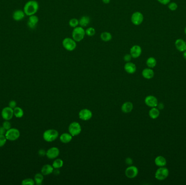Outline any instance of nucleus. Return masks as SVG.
<instances>
[{"label": "nucleus", "mask_w": 186, "mask_h": 185, "mask_svg": "<svg viewBox=\"0 0 186 185\" xmlns=\"http://www.w3.org/2000/svg\"><path fill=\"white\" fill-rule=\"evenodd\" d=\"M39 6L37 1L30 0L27 2L24 7V12L26 15L31 16L35 15L39 10Z\"/></svg>", "instance_id": "1"}, {"label": "nucleus", "mask_w": 186, "mask_h": 185, "mask_svg": "<svg viewBox=\"0 0 186 185\" xmlns=\"http://www.w3.org/2000/svg\"><path fill=\"white\" fill-rule=\"evenodd\" d=\"M85 31L84 28L77 26L74 28L72 32V38L76 42H80L84 38Z\"/></svg>", "instance_id": "2"}, {"label": "nucleus", "mask_w": 186, "mask_h": 185, "mask_svg": "<svg viewBox=\"0 0 186 185\" xmlns=\"http://www.w3.org/2000/svg\"><path fill=\"white\" fill-rule=\"evenodd\" d=\"M58 131L55 129H48L43 133V139L47 142H52L58 137Z\"/></svg>", "instance_id": "3"}, {"label": "nucleus", "mask_w": 186, "mask_h": 185, "mask_svg": "<svg viewBox=\"0 0 186 185\" xmlns=\"http://www.w3.org/2000/svg\"><path fill=\"white\" fill-rule=\"evenodd\" d=\"M77 42L73 38H65L63 40L62 45L64 49L67 51L71 52L74 51L77 47Z\"/></svg>", "instance_id": "4"}, {"label": "nucleus", "mask_w": 186, "mask_h": 185, "mask_svg": "<svg viewBox=\"0 0 186 185\" xmlns=\"http://www.w3.org/2000/svg\"><path fill=\"white\" fill-rule=\"evenodd\" d=\"M169 174V170L167 168L165 167H159L155 173V178L159 180L162 181L167 179Z\"/></svg>", "instance_id": "5"}, {"label": "nucleus", "mask_w": 186, "mask_h": 185, "mask_svg": "<svg viewBox=\"0 0 186 185\" xmlns=\"http://www.w3.org/2000/svg\"><path fill=\"white\" fill-rule=\"evenodd\" d=\"M68 130L69 133L73 136H76L80 134L82 131V128L81 125H79V123L77 122H73L71 123H70Z\"/></svg>", "instance_id": "6"}, {"label": "nucleus", "mask_w": 186, "mask_h": 185, "mask_svg": "<svg viewBox=\"0 0 186 185\" xmlns=\"http://www.w3.org/2000/svg\"><path fill=\"white\" fill-rule=\"evenodd\" d=\"M20 135V131L16 128H10L9 130H7L5 133L7 139L9 141H16L18 139Z\"/></svg>", "instance_id": "7"}, {"label": "nucleus", "mask_w": 186, "mask_h": 185, "mask_svg": "<svg viewBox=\"0 0 186 185\" xmlns=\"http://www.w3.org/2000/svg\"><path fill=\"white\" fill-rule=\"evenodd\" d=\"M144 20V16L142 13L136 12L133 13L131 15V21L132 23L136 26H139L143 23Z\"/></svg>", "instance_id": "8"}, {"label": "nucleus", "mask_w": 186, "mask_h": 185, "mask_svg": "<svg viewBox=\"0 0 186 185\" xmlns=\"http://www.w3.org/2000/svg\"><path fill=\"white\" fill-rule=\"evenodd\" d=\"M138 169L134 166H130L125 170V175L128 178L133 179L138 174Z\"/></svg>", "instance_id": "9"}, {"label": "nucleus", "mask_w": 186, "mask_h": 185, "mask_svg": "<svg viewBox=\"0 0 186 185\" xmlns=\"http://www.w3.org/2000/svg\"><path fill=\"white\" fill-rule=\"evenodd\" d=\"M1 116L5 121H9L12 119L14 116V111L13 109L10 107H6L3 108Z\"/></svg>", "instance_id": "10"}, {"label": "nucleus", "mask_w": 186, "mask_h": 185, "mask_svg": "<svg viewBox=\"0 0 186 185\" xmlns=\"http://www.w3.org/2000/svg\"><path fill=\"white\" fill-rule=\"evenodd\" d=\"M79 119L84 121H87L92 119L93 116L92 112L88 109L81 110L79 112Z\"/></svg>", "instance_id": "11"}, {"label": "nucleus", "mask_w": 186, "mask_h": 185, "mask_svg": "<svg viewBox=\"0 0 186 185\" xmlns=\"http://www.w3.org/2000/svg\"><path fill=\"white\" fill-rule=\"evenodd\" d=\"M59 149L57 147H52L49 149L46 153L47 158L49 159H55L58 157L59 155Z\"/></svg>", "instance_id": "12"}, {"label": "nucleus", "mask_w": 186, "mask_h": 185, "mask_svg": "<svg viewBox=\"0 0 186 185\" xmlns=\"http://www.w3.org/2000/svg\"><path fill=\"white\" fill-rule=\"evenodd\" d=\"M144 101H145V103L147 106H149L150 108L157 107L159 104L157 98L151 95L147 96L145 98Z\"/></svg>", "instance_id": "13"}, {"label": "nucleus", "mask_w": 186, "mask_h": 185, "mask_svg": "<svg viewBox=\"0 0 186 185\" xmlns=\"http://www.w3.org/2000/svg\"><path fill=\"white\" fill-rule=\"evenodd\" d=\"M142 53V49L140 46L136 45L133 46L130 49V55L132 58L137 59L140 57Z\"/></svg>", "instance_id": "14"}, {"label": "nucleus", "mask_w": 186, "mask_h": 185, "mask_svg": "<svg viewBox=\"0 0 186 185\" xmlns=\"http://www.w3.org/2000/svg\"><path fill=\"white\" fill-rule=\"evenodd\" d=\"M38 22L39 18L37 15H33L30 16L27 21L28 27L31 29H34L37 27Z\"/></svg>", "instance_id": "15"}, {"label": "nucleus", "mask_w": 186, "mask_h": 185, "mask_svg": "<svg viewBox=\"0 0 186 185\" xmlns=\"http://www.w3.org/2000/svg\"><path fill=\"white\" fill-rule=\"evenodd\" d=\"M175 45L179 52H183L186 50V41L182 39L176 40L175 43Z\"/></svg>", "instance_id": "16"}, {"label": "nucleus", "mask_w": 186, "mask_h": 185, "mask_svg": "<svg viewBox=\"0 0 186 185\" xmlns=\"http://www.w3.org/2000/svg\"><path fill=\"white\" fill-rule=\"evenodd\" d=\"M25 15L26 14L24 10L18 9L15 10L13 13V18L16 21H20L24 18Z\"/></svg>", "instance_id": "17"}, {"label": "nucleus", "mask_w": 186, "mask_h": 185, "mask_svg": "<svg viewBox=\"0 0 186 185\" xmlns=\"http://www.w3.org/2000/svg\"><path fill=\"white\" fill-rule=\"evenodd\" d=\"M124 70L128 74H133L137 70V67L132 62H127L124 65Z\"/></svg>", "instance_id": "18"}, {"label": "nucleus", "mask_w": 186, "mask_h": 185, "mask_svg": "<svg viewBox=\"0 0 186 185\" xmlns=\"http://www.w3.org/2000/svg\"><path fill=\"white\" fill-rule=\"evenodd\" d=\"M142 76L144 78L147 79H152L154 77V71L151 68H146L142 71Z\"/></svg>", "instance_id": "19"}, {"label": "nucleus", "mask_w": 186, "mask_h": 185, "mask_svg": "<svg viewBox=\"0 0 186 185\" xmlns=\"http://www.w3.org/2000/svg\"><path fill=\"white\" fill-rule=\"evenodd\" d=\"M133 109V105L130 102H126L123 104L122 106V111L124 113H130Z\"/></svg>", "instance_id": "20"}, {"label": "nucleus", "mask_w": 186, "mask_h": 185, "mask_svg": "<svg viewBox=\"0 0 186 185\" xmlns=\"http://www.w3.org/2000/svg\"><path fill=\"white\" fill-rule=\"evenodd\" d=\"M54 168L50 164H45L41 170V172L44 175H48L53 172Z\"/></svg>", "instance_id": "21"}, {"label": "nucleus", "mask_w": 186, "mask_h": 185, "mask_svg": "<svg viewBox=\"0 0 186 185\" xmlns=\"http://www.w3.org/2000/svg\"><path fill=\"white\" fill-rule=\"evenodd\" d=\"M155 164L158 167H165L167 164V160L165 157L162 156H158L155 159Z\"/></svg>", "instance_id": "22"}, {"label": "nucleus", "mask_w": 186, "mask_h": 185, "mask_svg": "<svg viewBox=\"0 0 186 185\" xmlns=\"http://www.w3.org/2000/svg\"><path fill=\"white\" fill-rule=\"evenodd\" d=\"M79 20V26L83 28L87 27L90 22V18L88 16H85V15L82 16Z\"/></svg>", "instance_id": "23"}, {"label": "nucleus", "mask_w": 186, "mask_h": 185, "mask_svg": "<svg viewBox=\"0 0 186 185\" xmlns=\"http://www.w3.org/2000/svg\"><path fill=\"white\" fill-rule=\"evenodd\" d=\"M60 141L63 143H68L73 139V136L70 133H63L59 137Z\"/></svg>", "instance_id": "24"}, {"label": "nucleus", "mask_w": 186, "mask_h": 185, "mask_svg": "<svg viewBox=\"0 0 186 185\" xmlns=\"http://www.w3.org/2000/svg\"><path fill=\"white\" fill-rule=\"evenodd\" d=\"M149 115L151 119H155L159 117V116L160 115V111L159 109L156 108V107L151 108V109L150 110Z\"/></svg>", "instance_id": "25"}, {"label": "nucleus", "mask_w": 186, "mask_h": 185, "mask_svg": "<svg viewBox=\"0 0 186 185\" xmlns=\"http://www.w3.org/2000/svg\"><path fill=\"white\" fill-rule=\"evenodd\" d=\"M100 38L104 42H108L112 39V35L110 32H104L100 34Z\"/></svg>", "instance_id": "26"}, {"label": "nucleus", "mask_w": 186, "mask_h": 185, "mask_svg": "<svg viewBox=\"0 0 186 185\" xmlns=\"http://www.w3.org/2000/svg\"><path fill=\"white\" fill-rule=\"evenodd\" d=\"M147 65L149 68H154L157 65V61L154 57H149L146 61Z\"/></svg>", "instance_id": "27"}, {"label": "nucleus", "mask_w": 186, "mask_h": 185, "mask_svg": "<svg viewBox=\"0 0 186 185\" xmlns=\"http://www.w3.org/2000/svg\"><path fill=\"white\" fill-rule=\"evenodd\" d=\"M63 161L61 158H57L55 161H53L52 166L54 168V169L58 170L59 168H61L63 166Z\"/></svg>", "instance_id": "28"}, {"label": "nucleus", "mask_w": 186, "mask_h": 185, "mask_svg": "<svg viewBox=\"0 0 186 185\" xmlns=\"http://www.w3.org/2000/svg\"><path fill=\"white\" fill-rule=\"evenodd\" d=\"M14 116H15L17 118H21L24 116V111L21 108L16 106L14 109Z\"/></svg>", "instance_id": "29"}, {"label": "nucleus", "mask_w": 186, "mask_h": 185, "mask_svg": "<svg viewBox=\"0 0 186 185\" xmlns=\"http://www.w3.org/2000/svg\"><path fill=\"white\" fill-rule=\"evenodd\" d=\"M42 173H37L34 176V182L37 185H41L44 180V176Z\"/></svg>", "instance_id": "30"}, {"label": "nucleus", "mask_w": 186, "mask_h": 185, "mask_svg": "<svg viewBox=\"0 0 186 185\" xmlns=\"http://www.w3.org/2000/svg\"><path fill=\"white\" fill-rule=\"evenodd\" d=\"M69 24L71 27H76L79 25V20L76 18H71L69 22Z\"/></svg>", "instance_id": "31"}, {"label": "nucleus", "mask_w": 186, "mask_h": 185, "mask_svg": "<svg viewBox=\"0 0 186 185\" xmlns=\"http://www.w3.org/2000/svg\"><path fill=\"white\" fill-rule=\"evenodd\" d=\"M85 31V35H88V37H93L96 33L95 29L93 27L87 28Z\"/></svg>", "instance_id": "32"}, {"label": "nucleus", "mask_w": 186, "mask_h": 185, "mask_svg": "<svg viewBox=\"0 0 186 185\" xmlns=\"http://www.w3.org/2000/svg\"><path fill=\"white\" fill-rule=\"evenodd\" d=\"M21 184L23 185H33L35 184V182L33 179L28 178L22 181Z\"/></svg>", "instance_id": "33"}, {"label": "nucleus", "mask_w": 186, "mask_h": 185, "mask_svg": "<svg viewBox=\"0 0 186 185\" xmlns=\"http://www.w3.org/2000/svg\"><path fill=\"white\" fill-rule=\"evenodd\" d=\"M168 8L171 11H175L178 8L177 3L175 2H170L168 4Z\"/></svg>", "instance_id": "34"}, {"label": "nucleus", "mask_w": 186, "mask_h": 185, "mask_svg": "<svg viewBox=\"0 0 186 185\" xmlns=\"http://www.w3.org/2000/svg\"><path fill=\"white\" fill-rule=\"evenodd\" d=\"M6 137L5 135H0V147H2L5 145L7 142Z\"/></svg>", "instance_id": "35"}, {"label": "nucleus", "mask_w": 186, "mask_h": 185, "mask_svg": "<svg viewBox=\"0 0 186 185\" xmlns=\"http://www.w3.org/2000/svg\"><path fill=\"white\" fill-rule=\"evenodd\" d=\"M2 127L5 129L6 130H8L9 129L11 128V124L9 122V121H5L3 123Z\"/></svg>", "instance_id": "36"}, {"label": "nucleus", "mask_w": 186, "mask_h": 185, "mask_svg": "<svg viewBox=\"0 0 186 185\" xmlns=\"http://www.w3.org/2000/svg\"><path fill=\"white\" fill-rule=\"evenodd\" d=\"M132 58V57L131 55H130V54H126L124 57V60L127 63V62L131 61Z\"/></svg>", "instance_id": "37"}, {"label": "nucleus", "mask_w": 186, "mask_h": 185, "mask_svg": "<svg viewBox=\"0 0 186 185\" xmlns=\"http://www.w3.org/2000/svg\"><path fill=\"white\" fill-rule=\"evenodd\" d=\"M9 106L13 109L16 107V102L15 100H11L9 103Z\"/></svg>", "instance_id": "38"}, {"label": "nucleus", "mask_w": 186, "mask_h": 185, "mask_svg": "<svg viewBox=\"0 0 186 185\" xmlns=\"http://www.w3.org/2000/svg\"><path fill=\"white\" fill-rule=\"evenodd\" d=\"M159 3L162 4L163 5H167L170 3V0H157Z\"/></svg>", "instance_id": "39"}, {"label": "nucleus", "mask_w": 186, "mask_h": 185, "mask_svg": "<svg viewBox=\"0 0 186 185\" xmlns=\"http://www.w3.org/2000/svg\"><path fill=\"white\" fill-rule=\"evenodd\" d=\"M125 162L126 164L130 166H131L132 164H133V160L131 158H126V160H125Z\"/></svg>", "instance_id": "40"}, {"label": "nucleus", "mask_w": 186, "mask_h": 185, "mask_svg": "<svg viewBox=\"0 0 186 185\" xmlns=\"http://www.w3.org/2000/svg\"><path fill=\"white\" fill-rule=\"evenodd\" d=\"M46 152L45 151V150H44V149H40L39 150V152H38V154H39V155L40 156H45V155H46Z\"/></svg>", "instance_id": "41"}, {"label": "nucleus", "mask_w": 186, "mask_h": 185, "mask_svg": "<svg viewBox=\"0 0 186 185\" xmlns=\"http://www.w3.org/2000/svg\"><path fill=\"white\" fill-rule=\"evenodd\" d=\"M6 133V130L3 127H0V135H5Z\"/></svg>", "instance_id": "42"}, {"label": "nucleus", "mask_w": 186, "mask_h": 185, "mask_svg": "<svg viewBox=\"0 0 186 185\" xmlns=\"http://www.w3.org/2000/svg\"><path fill=\"white\" fill-rule=\"evenodd\" d=\"M157 106H158L159 109L162 110L164 108V105H163V104H158V105H157Z\"/></svg>", "instance_id": "43"}, {"label": "nucleus", "mask_w": 186, "mask_h": 185, "mask_svg": "<svg viewBox=\"0 0 186 185\" xmlns=\"http://www.w3.org/2000/svg\"><path fill=\"white\" fill-rule=\"evenodd\" d=\"M102 1L103 3H104V4H108L110 2V0H102Z\"/></svg>", "instance_id": "44"}, {"label": "nucleus", "mask_w": 186, "mask_h": 185, "mask_svg": "<svg viewBox=\"0 0 186 185\" xmlns=\"http://www.w3.org/2000/svg\"><path fill=\"white\" fill-rule=\"evenodd\" d=\"M183 58H185L186 60V50L183 52Z\"/></svg>", "instance_id": "45"}, {"label": "nucleus", "mask_w": 186, "mask_h": 185, "mask_svg": "<svg viewBox=\"0 0 186 185\" xmlns=\"http://www.w3.org/2000/svg\"><path fill=\"white\" fill-rule=\"evenodd\" d=\"M185 34H186V26L185 28Z\"/></svg>", "instance_id": "46"}, {"label": "nucleus", "mask_w": 186, "mask_h": 185, "mask_svg": "<svg viewBox=\"0 0 186 185\" xmlns=\"http://www.w3.org/2000/svg\"></svg>", "instance_id": "47"}]
</instances>
